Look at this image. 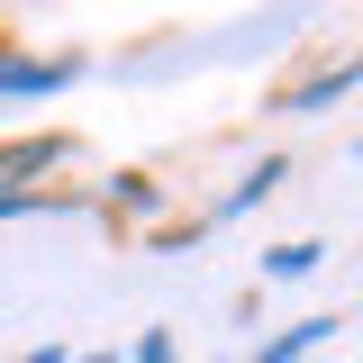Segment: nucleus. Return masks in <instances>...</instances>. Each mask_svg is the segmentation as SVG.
Instances as JSON below:
<instances>
[{
    "label": "nucleus",
    "instance_id": "f257e3e1",
    "mask_svg": "<svg viewBox=\"0 0 363 363\" xmlns=\"http://www.w3.org/2000/svg\"><path fill=\"white\" fill-rule=\"evenodd\" d=\"M45 164H64V136H9V145H0V191L45 173Z\"/></svg>",
    "mask_w": 363,
    "mask_h": 363
},
{
    "label": "nucleus",
    "instance_id": "f03ea898",
    "mask_svg": "<svg viewBox=\"0 0 363 363\" xmlns=\"http://www.w3.org/2000/svg\"><path fill=\"white\" fill-rule=\"evenodd\" d=\"M73 73H82L73 55H64V64H0V91H28V100H37V91H64Z\"/></svg>",
    "mask_w": 363,
    "mask_h": 363
},
{
    "label": "nucleus",
    "instance_id": "7ed1b4c3",
    "mask_svg": "<svg viewBox=\"0 0 363 363\" xmlns=\"http://www.w3.org/2000/svg\"><path fill=\"white\" fill-rule=\"evenodd\" d=\"M318 336H336V318H309V327H291V336H281V345H272L264 363H291V354H309Z\"/></svg>",
    "mask_w": 363,
    "mask_h": 363
},
{
    "label": "nucleus",
    "instance_id": "20e7f679",
    "mask_svg": "<svg viewBox=\"0 0 363 363\" xmlns=\"http://www.w3.org/2000/svg\"><path fill=\"white\" fill-rule=\"evenodd\" d=\"M136 363H173V336H164V327H155V336H145V345H136Z\"/></svg>",
    "mask_w": 363,
    "mask_h": 363
},
{
    "label": "nucleus",
    "instance_id": "39448f33",
    "mask_svg": "<svg viewBox=\"0 0 363 363\" xmlns=\"http://www.w3.org/2000/svg\"><path fill=\"white\" fill-rule=\"evenodd\" d=\"M18 363H64V354H55V345H37V354H18Z\"/></svg>",
    "mask_w": 363,
    "mask_h": 363
}]
</instances>
